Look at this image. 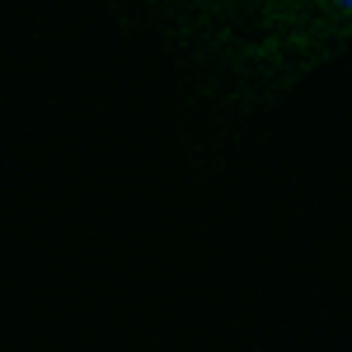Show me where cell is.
Listing matches in <instances>:
<instances>
[{
	"label": "cell",
	"mask_w": 352,
	"mask_h": 352,
	"mask_svg": "<svg viewBox=\"0 0 352 352\" xmlns=\"http://www.w3.org/2000/svg\"><path fill=\"white\" fill-rule=\"evenodd\" d=\"M151 43L174 80L179 155L212 179L244 141L352 47V0H85Z\"/></svg>",
	"instance_id": "1"
}]
</instances>
